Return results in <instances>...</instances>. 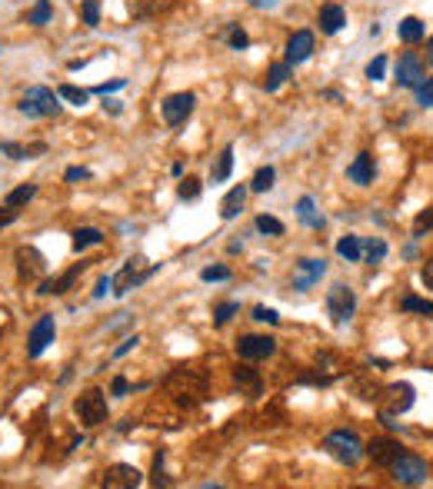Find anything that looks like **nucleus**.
<instances>
[{
  "mask_svg": "<svg viewBox=\"0 0 433 489\" xmlns=\"http://www.w3.org/2000/svg\"><path fill=\"white\" fill-rule=\"evenodd\" d=\"M14 220H17V210H14V207H3V210H0V230H3V226H10Z\"/></svg>",
  "mask_w": 433,
  "mask_h": 489,
  "instance_id": "49",
  "label": "nucleus"
},
{
  "mask_svg": "<svg viewBox=\"0 0 433 489\" xmlns=\"http://www.w3.org/2000/svg\"><path fill=\"white\" fill-rule=\"evenodd\" d=\"M17 110L23 117H57L60 113V97L50 87H27V94L20 97Z\"/></svg>",
  "mask_w": 433,
  "mask_h": 489,
  "instance_id": "2",
  "label": "nucleus"
},
{
  "mask_svg": "<svg viewBox=\"0 0 433 489\" xmlns=\"http://www.w3.org/2000/svg\"><path fill=\"white\" fill-rule=\"evenodd\" d=\"M383 74H387V57L380 54V57H374V60L367 63V80H374V83H377V80H383Z\"/></svg>",
  "mask_w": 433,
  "mask_h": 489,
  "instance_id": "40",
  "label": "nucleus"
},
{
  "mask_svg": "<svg viewBox=\"0 0 433 489\" xmlns=\"http://www.w3.org/2000/svg\"><path fill=\"white\" fill-rule=\"evenodd\" d=\"M237 313H240V300H227V303H220V306L213 310V323H217V326H224V323H230Z\"/></svg>",
  "mask_w": 433,
  "mask_h": 489,
  "instance_id": "34",
  "label": "nucleus"
},
{
  "mask_svg": "<svg viewBox=\"0 0 433 489\" xmlns=\"http://www.w3.org/2000/svg\"><path fill=\"white\" fill-rule=\"evenodd\" d=\"M273 180H277V170L260 167L257 173H253V180H250V190H253V193H267V190L273 187Z\"/></svg>",
  "mask_w": 433,
  "mask_h": 489,
  "instance_id": "33",
  "label": "nucleus"
},
{
  "mask_svg": "<svg viewBox=\"0 0 433 489\" xmlns=\"http://www.w3.org/2000/svg\"><path fill=\"white\" fill-rule=\"evenodd\" d=\"M337 253L347 260V263H357L360 257H363V240L354 237V233H350V237H343V240L337 243Z\"/></svg>",
  "mask_w": 433,
  "mask_h": 489,
  "instance_id": "26",
  "label": "nucleus"
},
{
  "mask_svg": "<svg viewBox=\"0 0 433 489\" xmlns=\"http://www.w3.org/2000/svg\"><path fill=\"white\" fill-rule=\"evenodd\" d=\"M247 193H250V187H244V183H240V187H233L230 193H227L224 203H220V217H224V220H233V217L244 210Z\"/></svg>",
  "mask_w": 433,
  "mask_h": 489,
  "instance_id": "20",
  "label": "nucleus"
},
{
  "mask_svg": "<svg viewBox=\"0 0 433 489\" xmlns=\"http://www.w3.org/2000/svg\"><path fill=\"white\" fill-rule=\"evenodd\" d=\"M250 7H260V10H270V7H277L280 0H247Z\"/></svg>",
  "mask_w": 433,
  "mask_h": 489,
  "instance_id": "52",
  "label": "nucleus"
},
{
  "mask_svg": "<svg viewBox=\"0 0 433 489\" xmlns=\"http://www.w3.org/2000/svg\"><path fill=\"white\" fill-rule=\"evenodd\" d=\"M374 173H377L374 153H357V160L347 167V177H350L357 187H370V183H374Z\"/></svg>",
  "mask_w": 433,
  "mask_h": 489,
  "instance_id": "18",
  "label": "nucleus"
},
{
  "mask_svg": "<svg viewBox=\"0 0 433 489\" xmlns=\"http://www.w3.org/2000/svg\"><path fill=\"white\" fill-rule=\"evenodd\" d=\"M107 290H113V277H100V280H97V290H94V300L107 297Z\"/></svg>",
  "mask_w": 433,
  "mask_h": 489,
  "instance_id": "48",
  "label": "nucleus"
},
{
  "mask_svg": "<svg viewBox=\"0 0 433 489\" xmlns=\"http://www.w3.org/2000/svg\"><path fill=\"white\" fill-rule=\"evenodd\" d=\"M277 353V339L273 337H260V333H247L237 339V357L240 359H267Z\"/></svg>",
  "mask_w": 433,
  "mask_h": 489,
  "instance_id": "9",
  "label": "nucleus"
},
{
  "mask_svg": "<svg viewBox=\"0 0 433 489\" xmlns=\"http://www.w3.org/2000/svg\"><path fill=\"white\" fill-rule=\"evenodd\" d=\"M427 230H433V207L416 213V220H414V237H423Z\"/></svg>",
  "mask_w": 433,
  "mask_h": 489,
  "instance_id": "42",
  "label": "nucleus"
},
{
  "mask_svg": "<svg viewBox=\"0 0 433 489\" xmlns=\"http://www.w3.org/2000/svg\"><path fill=\"white\" fill-rule=\"evenodd\" d=\"M110 393L113 396H127V393H131V383H127V377H113Z\"/></svg>",
  "mask_w": 433,
  "mask_h": 489,
  "instance_id": "47",
  "label": "nucleus"
},
{
  "mask_svg": "<svg viewBox=\"0 0 433 489\" xmlns=\"http://www.w3.org/2000/svg\"><path fill=\"white\" fill-rule=\"evenodd\" d=\"M253 320H260V323H280V317H277V310H270V306H253Z\"/></svg>",
  "mask_w": 433,
  "mask_h": 489,
  "instance_id": "44",
  "label": "nucleus"
},
{
  "mask_svg": "<svg viewBox=\"0 0 433 489\" xmlns=\"http://www.w3.org/2000/svg\"><path fill=\"white\" fill-rule=\"evenodd\" d=\"M14 260H17V273H20V280H27V283L40 280V277L47 273V260H44V253H40L37 246H30V243L17 246V253H14Z\"/></svg>",
  "mask_w": 433,
  "mask_h": 489,
  "instance_id": "7",
  "label": "nucleus"
},
{
  "mask_svg": "<svg viewBox=\"0 0 433 489\" xmlns=\"http://www.w3.org/2000/svg\"><path fill=\"white\" fill-rule=\"evenodd\" d=\"M144 263H147L144 257H131V260L124 263V270L113 277V293H117V297H127L133 286H140V283L157 270V266H144Z\"/></svg>",
  "mask_w": 433,
  "mask_h": 489,
  "instance_id": "6",
  "label": "nucleus"
},
{
  "mask_svg": "<svg viewBox=\"0 0 433 489\" xmlns=\"http://www.w3.org/2000/svg\"><path fill=\"white\" fill-rule=\"evenodd\" d=\"M124 83H127V80H110V83H100V87H97V94H113V90H120V87H124Z\"/></svg>",
  "mask_w": 433,
  "mask_h": 489,
  "instance_id": "50",
  "label": "nucleus"
},
{
  "mask_svg": "<svg viewBox=\"0 0 433 489\" xmlns=\"http://www.w3.org/2000/svg\"><path fill=\"white\" fill-rule=\"evenodd\" d=\"M323 450L330 452L337 463H343V466H357L360 459H363V443H360V436L354 430H334V433H327Z\"/></svg>",
  "mask_w": 433,
  "mask_h": 489,
  "instance_id": "1",
  "label": "nucleus"
},
{
  "mask_svg": "<svg viewBox=\"0 0 433 489\" xmlns=\"http://www.w3.org/2000/svg\"><path fill=\"white\" fill-rule=\"evenodd\" d=\"M427 50H430V63H433V37H430V43H427Z\"/></svg>",
  "mask_w": 433,
  "mask_h": 489,
  "instance_id": "54",
  "label": "nucleus"
},
{
  "mask_svg": "<svg viewBox=\"0 0 433 489\" xmlns=\"http://www.w3.org/2000/svg\"><path fill=\"white\" fill-rule=\"evenodd\" d=\"M297 213H300V220L307 226H314V230H320L323 226V217L317 213V207H314V197H300V203H297Z\"/></svg>",
  "mask_w": 433,
  "mask_h": 489,
  "instance_id": "29",
  "label": "nucleus"
},
{
  "mask_svg": "<svg viewBox=\"0 0 433 489\" xmlns=\"http://www.w3.org/2000/svg\"><path fill=\"white\" fill-rule=\"evenodd\" d=\"M104 110H110V113H120V103H117V100H104Z\"/></svg>",
  "mask_w": 433,
  "mask_h": 489,
  "instance_id": "53",
  "label": "nucleus"
},
{
  "mask_svg": "<svg viewBox=\"0 0 433 489\" xmlns=\"http://www.w3.org/2000/svg\"><path fill=\"white\" fill-rule=\"evenodd\" d=\"M80 17L87 27H97L100 23V0H80Z\"/></svg>",
  "mask_w": 433,
  "mask_h": 489,
  "instance_id": "37",
  "label": "nucleus"
},
{
  "mask_svg": "<svg viewBox=\"0 0 433 489\" xmlns=\"http://www.w3.org/2000/svg\"><path fill=\"white\" fill-rule=\"evenodd\" d=\"M323 273H327V263H323V260H310V257L297 260V277H294V290L307 293V290H310L314 283H320Z\"/></svg>",
  "mask_w": 433,
  "mask_h": 489,
  "instance_id": "15",
  "label": "nucleus"
},
{
  "mask_svg": "<svg viewBox=\"0 0 433 489\" xmlns=\"http://www.w3.org/2000/svg\"><path fill=\"white\" fill-rule=\"evenodd\" d=\"M57 97H60V100H70L74 107H84V103L90 100V94H87V90H80V87H74V83H64V87L57 90Z\"/></svg>",
  "mask_w": 433,
  "mask_h": 489,
  "instance_id": "35",
  "label": "nucleus"
},
{
  "mask_svg": "<svg viewBox=\"0 0 433 489\" xmlns=\"http://www.w3.org/2000/svg\"><path fill=\"white\" fill-rule=\"evenodd\" d=\"M416 103H420V107H433V77H427V80L416 87Z\"/></svg>",
  "mask_w": 433,
  "mask_h": 489,
  "instance_id": "43",
  "label": "nucleus"
},
{
  "mask_svg": "<svg viewBox=\"0 0 433 489\" xmlns=\"http://www.w3.org/2000/svg\"><path fill=\"white\" fill-rule=\"evenodd\" d=\"M227 43H230L233 50H247V47H250V37L240 30V23H230V27H227Z\"/></svg>",
  "mask_w": 433,
  "mask_h": 489,
  "instance_id": "38",
  "label": "nucleus"
},
{
  "mask_svg": "<svg viewBox=\"0 0 433 489\" xmlns=\"http://www.w3.org/2000/svg\"><path fill=\"white\" fill-rule=\"evenodd\" d=\"M233 383H237L240 390H247L250 396H260V390H264L260 373H257V370H250V366H237V370H233Z\"/></svg>",
  "mask_w": 433,
  "mask_h": 489,
  "instance_id": "21",
  "label": "nucleus"
},
{
  "mask_svg": "<svg viewBox=\"0 0 433 489\" xmlns=\"http://www.w3.org/2000/svg\"><path fill=\"white\" fill-rule=\"evenodd\" d=\"M327 313L334 317V323H347L357 313V293L347 283H334L327 290Z\"/></svg>",
  "mask_w": 433,
  "mask_h": 489,
  "instance_id": "4",
  "label": "nucleus"
},
{
  "mask_svg": "<svg viewBox=\"0 0 433 489\" xmlns=\"http://www.w3.org/2000/svg\"><path fill=\"white\" fill-rule=\"evenodd\" d=\"M100 483L107 489H133L144 483V472L137 470V466H127V463H113V466H107Z\"/></svg>",
  "mask_w": 433,
  "mask_h": 489,
  "instance_id": "12",
  "label": "nucleus"
},
{
  "mask_svg": "<svg viewBox=\"0 0 433 489\" xmlns=\"http://www.w3.org/2000/svg\"><path fill=\"white\" fill-rule=\"evenodd\" d=\"M84 270H87V263L70 266V270H67V273H60L57 280H44V283H40L37 293H40V297H64V293H67V290L77 283V277H80Z\"/></svg>",
  "mask_w": 433,
  "mask_h": 489,
  "instance_id": "16",
  "label": "nucleus"
},
{
  "mask_svg": "<svg viewBox=\"0 0 433 489\" xmlns=\"http://www.w3.org/2000/svg\"><path fill=\"white\" fill-rule=\"evenodd\" d=\"M390 470H394V479L400 486H420V483H427V463L414 456V452H400L394 463H390Z\"/></svg>",
  "mask_w": 433,
  "mask_h": 489,
  "instance_id": "5",
  "label": "nucleus"
},
{
  "mask_svg": "<svg viewBox=\"0 0 433 489\" xmlns=\"http://www.w3.org/2000/svg\"><path fill=\"white\" fill-rule=\"evenodd\" d=\"M230 170H233V147H224L220 157H217V163H213V170H210V180L213 183H224L227 177H230Z\"/></svg>",
  "mask_w": 433,
  "mask_h": 489,
  "instance_id": "24",
  "label": "nucleus"
},
{
  "mask_svg": "<svg viewBox=\"0 0 433 489\" xmlns=\"http://www.w3.org/2000/svg\"><path fill=\"white\" fill-rule=\"evenodd\" d=\"M137 343H140V337L133 333V337H127V339H124V343H120V346H117V350H113V357H127V353H131V350H133V346H137Z\"/></svg>",
  "mask_w": 433,
  "mask_h": 489,
  "instance_id": "46",
  "label": "nucleus"
},
{
  "mask_svg": "<svg viewBox=\"0 0 433 489\" xmlns=\"http://www.w3.org/2000/svg\"><path fill=\"white\" fill-rule=\"evenodd\" d=\"M287 77H290V63H287V60H280V63H273V67L267 70L264 90H270V94H273V90L280 87V83H283V80H287Z\"/></svg>",
  "mask_w": 433,
  "mask_h": 489,
  "instance_id": "31",
  "label": "nucleus"
},
{
  "mask_svg": "<svg viewBox=\"0 0 433 489\" xmlns=\"http://www.w3.org/2000/svg\"><path fill=\"white\" fill-rule=\"evenodd\" d=\"M396 37L403 40V43H420L423 40V23L416 17H403L396 23Z\"/></svg>",
  "mask_w": 433,
  "mask_h": 489,
  "instance_id": "23",
  "label": "nucleus"
},
{
  "mask_svg": "<svg viewBox=\"0 0 433 489\" xmlns=\"http://www.w3.org/2000/svg\"><path fill=\"white\" fill-rule=\"evenodd\" d=\"M420 280H423L433 290V260H430V263H423V270H420Z\"/></svg>",
  "mask_w": 433,
  "mask_h": 489,
  "instance_id": "51",
  "label": "nucleus"
},
{
  "mask_svg": "<svg viewBox=\"0 0 433 489\" xmlns=\"http://www.w3.org/2000/svg\"><path fill=\"white\" fill-rule=\"evenodd\" d=\"M400 452H403V446L396 439H390V436H377V439H370L363 446V456H370L377 466H387V470H390V463H394Z\"/></svg>",
  "mask_w": 433,
  "mask_h": 489,
  "instance_id": "14",
  "label": "nucleus"
},
{
  "mask_svg": "<svg viewBox=\"0 0 433 489\" xmlns=\"http://www.w3.org/2000/svg\"><path fill=\"white\" fill-rule=\"evenodd\" d=\"M317 23H320V34H337L340 27L347 23V14H343V7H340V3H323Z\"/></svg>",
  "mask_w": 433,
  "mask_h": 489,
  "instance_id": "19",
  "label": "nucleus"
},
{
  "mask_svg": "<svg viewBox=\"0 0 433 489\" xmlns=\"http://www.w3.org/2000/svg\"><path fill=\"white\" fill-rule=\"evenodd\" d=\"M47 150V143H30V147H23V143H10V140H3L0 143V153H7L10 160H34L37 153Z\"/></svg>",
  "mask_w": 433,
  "mask_h": 489,
  "instance_id": "22",
  "label": "nucleus"
},
{
  "mask_svg": "<svg viewBox=\"0 0 433 489\" xmlns=\"http://www.w3.org/2000/svg\"><path fill=\"white\" fill-rule=\"evenodd\" d=\"M193 103H197L193 94H170L160 103V113H164V120H167L170 127H180V123H187V117L193 113Z\"/></svg>",
  "mask_w": 433,
  "mask_h": 489,
  "instance_id": "10",
  "label": "nucleus"
},
{
  "mask_svg": "<svg viewBox=\"0 0 433 489\" xmlns=\"http://www.w3.org/2000/svg\"><path fill=\"white\" fill-rule=\"evenodd\" d=\"M104 243V233L97 230V226H80V230H74V250L80 253V250H87V246H100Z\"/></svg>",
  "mask_w": 433,
  "mask_h": 489,
  "instance_id": "25",
  "label": "nucleus"
},
{
  "mask_svg": "<svg viewBox=\"0 0 433 489\" xmlns=\"http://www.w3.org/2000/svg\"><path fill=\"white\" fill-rule=\"evenodd\" d=\"M400 310L403 313H420V317H433V300H420L414 293H407L403 300H400Z\"/></svg>",
  "mask_w": 433,
  "mask_h": 489,
  "instance_id": "30",
  "label": "nucleus"
},
{
  "mask_svg": "<svg viewBox=\"0 0 433 489\" xmlns=\"http://www.w3.org/2000/svg\"><path fill=\"white\" fill-rule=\"evenodd\" d=\"M54 337H57V320L50 317V313H44L34 326H30V339H27V357L30 359H37L50 343H54Z\"/></svg>",
  "mask_w": 433,
  "mask_h": 489,
  "instance_id": "8",
  "label": "nucleus"
},
{
  "mask_svg": "<svg viewBox=\"0 0 433 489\" xmlns=\"http://www.w3.org/2000/svg\"><path fill=\"white\" fill-rule=\"evenodd\" d=\"M34 197H37V187H34V183H23V187H17V190H10V193H7L3 207L20 210V207H27V203H30Z\"/></svg>",
  "mask_w": 433,
  "mask_h": 489,
  "instance_id": "27",
  "label": "nucleus"
},
{
  "mask_svg": "<svg viewBox=\"0 0 433 489\" xmlns=\"http://www.w3.org/2000/svg\"><path fill=\"white\" fill-rule=\"evenodd\" d=\"M64 180H67V183H80V180H90V170H87V167H70L67 173H64Z\"/></svg>",
  "mask_w": 433,
  "mask_h": 489,
  "instance_id": "45",
  "label": "nucleus"
},
{
  "mask_svg": "<svg viewBox=\"0 0 433 489\" xmlns=\"http://www.w3.org/2000/svg\"><path fill=\"white\" fill-rule=\"evenodd\" d=\"M427 80V67H423V60L416 54H403L400 60H396V83L400 87H420Z\"/></svg>",
  "mask_w": 433,
  "mask_h": 489,
  "instance_id": "13",
  "label": "nucleus"
},
{
  "mask_svg": "<svg viewBox=\"0 0 433 489\" xmlns=\"http://www.w3.org/2000/svg\"><path fill=\"white\" fill-rule=\"evenodd\" d=\"M177 197H180V200H197V197H200V180H197V177H187V180H180V187H177Z\"/></svg>",
  "mask_w": 433,
  "mask_h": 489,
  "instance_id": "39",
  "label": "nucleus"
},
{
  "mask_svg": "<svg viewBox=\"0 0 433 489\" xmlns=\"http://www.w3.org/2000/svg\"><path fill=\"white\" fill-rule=\"evenodd\" d=\"M383 257H387V243H383L380 237H370V240L363 243V260H367V266H380Z\"/></svg>",
  "mask_w": 433,
  "mask_h": 489,
  "instance_id": "28",
  "label": "nucleus"
},
{
  "mask_svg": "<svg viewBox=\"0 0 433 489\" xmlns=\"http://www.w3.org/2000/svg\"><path fill=\"white\" fill-rule=\"evenodd\" d=\"M257 230H260V233H267V237H283V230H287V226H283L277 217H267V213H260V217H257Z\"/></svg>",
  "mask_w": 433,
  "mask_h": 489,
  "instance_id": "36",
  "label": "nucleus"
},
{
  "mask_svg": "<svg viewBox=\"0 0 433 489\" xmlns=\"http://www.w3.org/2000/svg\"><path fill=\"white\" fill-rule=\"evenodd\" d=\"M200 280H204V283H224V280H230V266H207V270L200 273Z\"/></svg>",
  "mask_w": 433,
  "mask_h": 489,
  "instance_id": "41",
  "label": "nucleus"
},
{
  "mask_svg": "<svg viewBox=\"0 0 433 489\" xmlns=\"http://www.w3.org/2000/svg\"><path fill=\"white\" fill-rule=\"evenodd\" d=\"M50 17H54V3H50V0H37V3H34V10L27 14V23L44 27V23H50Z\"/></svg>",
  "mask_w": 433,
  "mask_h": 489,
  "instance_id": "32",
  "label": "nucleus"
},
{
  "mask_svg": "<svg viewBox=\"0 0 433 489\" xmlns=\"http://www.w3.org/2000/svg\"><path fill=\"white\" fill-rule=\"evenodd\" d=\"M74 410L87 430L107 423V416H110V406H107V393H104V390H87V393H80L74 403Z\"/></svg>",
  "mask_w": 433,
  "mask_h": 489,
  "instance_id": "3",
  "label": "nucleus"
},
{
  "mask_svg": "<svg viewBox=\"0 0 433 489\" xmlns=\"http://www.w3.org/2000/svg\"><path fill=\"white\" fill-rule=\"evenodd\" d=\"M310 54H314V34H310V30H297L294 37L287 40V63H290V67L310 60Z\"/></svg>",
  "mask_w": 433,
  "mask_h": 489,
  "instance_id": "17",
  "label": "nucleus"
},
{
  "mask_svg": "<svg viewBox=\"0 0 433 489\" xmlns=\"http://www.w3.org/2000/svg\"><path fill=\"white\" fill-rule=\"evenodd\" d=\"M383 416H400V413H407L410 406H414V386L410 383H394V386H387L383 390Z\"/></svg>",
  "mask_w": 433,
  "mask_h": 489,
  "instance_id": "11",
  "label": "nucleus"
}]
</instances>
